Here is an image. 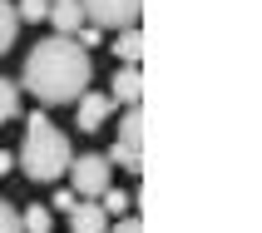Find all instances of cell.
Wrapping results in <instances>:
<instances>
[{"label":"cell","mask_w":262,"mask_h":233,"mask_svg":"<svg viewBox=\"0 0 262 233\" xmlns=\"http://www.w3.org/2000/svg\"><path fill=\"white\" fill-rule=\"evenodd\" d=\"M89 80H94V65H89V50L74 45V35L40 40L25 60V89L45 104H74Z\"/></svg>","instance_id":"6da1fadb"},{"label":"cell","mask_w":262,"mask_h":233,"mask_svg":"<svg viewBox=\"0 0 262 233\" xmlns=\"http://www.w3.org/2000/svg\"><path fill=\"white\" fill-rule=\"evenodd\" d=\"M50 5H55V0H20V20H30V25H35V20H45V15H50Z\"/></svg>","instance_id":"9a60e30c"},{"label":"cell","mask_w":262,"mask_h":233,"mask_svg":"<svg viewBox=\"0 0 262 233\" xmlns=\"http://www.w3.org/2000/svg\"><path fill=\"white\" fill-rule=\"evenodd\" d=\"M139 139H144V114H139V104H129L124 119H119V144H114V154H109V164L139 174V169H144V164H139Z\"/></svg>","instance_id":"3957f363"},{"label":"cell","mask_w":262,"mask_h":233,"mask_svg":"<svg viewBox=\"0 0 262 233\" xmlns=\"http://www.w3.org/2000/svg\"><path fill=\"white\" fill-rule=\"evenodd\" d=\"M114 55L124 60V65H139V55H144V35H139L134 25H124V30H119V40H114Z\"/></svg>","instance_id":"30bf717a"},{"label":"cell","mask_w":262,"mask_h":233,"mask_svg":"<svg viewBox=\"0 0 262 233\" xmlns=\"http://www.w3.org/2000/svg\"><path fill=\"white\" fill-rule=\"evenodd\" d=\"M139 94H144L139 65H124V70L114 74V94H109V100H114V104H139Z\"/></svg>","instance_id":"ba28073f"},{"label":"cell","mask_w":262,"mask_h":233,"mask_svg":"<svg viewBox=\"0 0 262 233\" xmlns=\"http://www.w3.org/2000/svg\"><path fill=\"white\" fill-rule=\"evenodd\" d=\"M70 228L74 233H109V213L99 204H74L70 208Z\"/></svg>","instance_id":"52a82bcc"},{"label":"cell","mask_w":262,"mask_h":233,"mask_svg":"<svg viewBox=\"0 0 262 233\" xmlns=\"http://www.w3.org/2000/svg\"><path fill=\"white\" fill-rule=\"evenodd\" d=\"M70 174H74V193L79 199H99L109 189V159L104 154H79L70 159Z\"/></svg>","instance_id":"5b68a950"},{"label":"cell","mask_w":262,"mask_h":233,"mask_svg":"<svg viewBox=\"0 0 262 233\" xmlns=\"http://www.w3.org/2000/svg\"><path fill=\"white\" fill-rule=\"evenodd\" d=\"M15 30H20V15H15L10 0H0V55L15 45Z\"/></svg>","instance_id":"8fae6325"},{"label":"cell","mask_w":262,"mask_h":233,"mask_svg":"<svg viewBox=\"0 0 262 233\" xmlns=\"http://www.w3.org/2000/svg\"><path fill=\"white\" fill-rule=\"evenodd\" d=\"M0 233H25L20 228V213H15L10 204H0Z\"/></svg>","instance_id":"2e32d148"},{"label":"cell","mask_w":262,"mask_h":233,"mask_svg":"<svg viewBox=\"0 0 262 233\" xmlns=\"http://www.w3.org/2000/svg\"><path fill=\"white\" fill-rule=\"evenodd\" d=\"M114 114V100H109V94H79V109H74V124H79V129L84 134H94L104 124V119Z\"/></svg>","instance_id":"8992f818"},{"label":"cell","mask_w":262,"mask_h":233,"mask_svg":"<svg viewBox=\"0 0 262 233\" xmlns=\"http://www.w3.org/2000/svg\"><path fill=\"white\" fill-rule=\"evenodd\" d=\"M20 228H25V233H50V208L30 204L25 213H20Z\"/></svg>","instance_id":"4fadbf2b"},{"label":"cell","mask_w":262,"mask_h":233,"mask_svg":"<svg viewBox=\"0 0 262 233\" xmlns=\"http://www.w3.org/2000/svg\"><path fill=\"white\" fill-rule=\"evenodd\" d=\"M55 208H59V213H70V208H74V193H70V189L55 193Z\"/></svg>","instance_id":"e0dca14e"},{"label":"cell","mask_w":262,"mask_h":233,"mask_svg":"<svg viewBox=\"0 0 262 233\" xmlns=\"http://www.w3.org/2000/svg\"><path fill=\"white\" fill-rule=\"evenodd\" d=\"M10 169H15V154H5V149H0V179L10 174Z\"/></svg>","instance_id":"d6986e66"},{"label":"cell","mask_w":262,"mask_h":233,"mask_svg":"<svg viewBox=\"0 0 262 233\" xmlns=\"http://www.w3.org/2000/svg\"><path fill=\"white\" fill-rule=\"evenodd\" d=\"M15 114H20V85L0 74V124H5V119H15Z\"/></svg>","instance_id":"7c38bea8"},{"label":"cell","mask_w":262,"mask_h":233,"mask_svg":"<svg viewBox=\"0 0 262 233\" xmlns=\"http://www.w3.org/2000/svg\"><path fill=\"white\" fill-rule=\"evenodd\" d=\"M99 199H104V213H129V208H134V199H129V193H119V189H104L99 193Z\"/></svg>","instance_id":"5bb4252c"},{"label":"cell","mask_w":262,"mask_h":233,"mask_svg":"<svg viewBox=\"0 0 262 233\" xmlns=\"http://www.w3.org/2000/svg\"><path fill=\"white\" fill-rule=\"evenodd\" d=\"M50 20H55L59 35H74V30L84 25V5H79V0H55V5H50Z\"/></svg>","instance_id":"9c48e42d"},{"label":"cell","mask_w":262,"mask_h":233,"mask_svg":"<svg viewBox=\"0 0 262 233\" xmlns=\"http://www.w3.org/2000/svg\"><path fill=\"white\" fill-rule=\"evenodd\" d=\"M114 233H144V228H139V219H124V223H114Z\"/></svg>","instance_id":"ac0fdd59"},{"label":"cell","mask_w":262,"mask_h":233,"mask_svg":"<svg viewBox=\"0 0 262 233\" xmlns=\"http://www.w3.org/2000/svg\"><path fill=\"white\" fill-rule=\"evenodd\" d=\"M15 164L25 169L30 184H55V179L70 169V139H64L45 114H35L30 129H25V149H20Z\"/></svg>","instance_id":"7a4b0ae2"},{"label":"cell","mask_w":262,"mask_h":233,"mask_svg":"<svg viewBox=\"0 0 262 233\" xmlns=\"http://www.w3.org/2000/svg\"><path fill=\"white\" fill-rule=\"evenodd\" d=\"M79 5H84V20H94L99 30H124L144 10V0H79Z\"/></svg>","instance_id":"277c9868"}]
</instances>
